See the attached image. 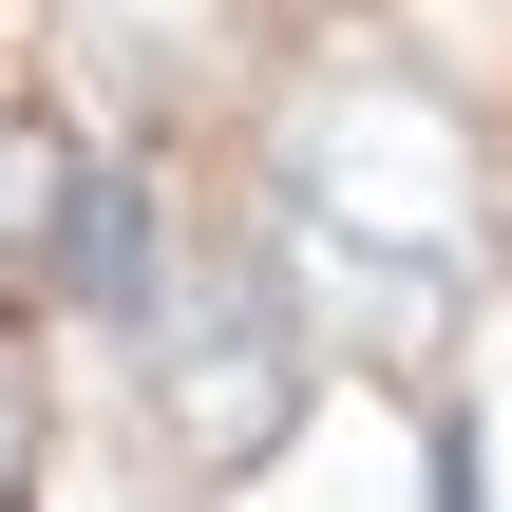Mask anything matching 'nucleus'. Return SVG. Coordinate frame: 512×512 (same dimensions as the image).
<instances>
[{"mask_svg":"<svg viewBox=\"0 0 512 512\" xmlns=\"http://www.w3.org/2000/svg\"><path fill=\"white\" fill-rule=\"evenodd\" d=\"M266 247H285L266 266L285 323H342L361 361H437L456 304H475V247H494V171H475V133L418 76H323L285 114Z\"/></svg>","mask_w":512,"mask_h":512,"instance_id":"1","label":"nucleus"},{"mask_svg":"<svg viewBox=\"0 0 512 512\" xmlns=\"http://www.w3.org/2000/svg\"><path fill=\"white\" fill-rule=\"evenodd\" d=\"M285 380H304V323H285L266 266H228V285H152V418H171L190 475L266 456V437H285Z\"/></svg>","mask_w":512,"mask_h":512,"instance_id":"2","label":"nucleus"},{"mask_svg":"<svg viewBox=\"0 0 512 512\" xmlns=\"http://www.w3.org/2000/svg\"><path fill=\"white\" fill-rule=\"evenodd\" d=\"M133 228H152V209H133V171H95V190L57 209V285H76V304H133V323H152V266H133Z\"/></svg>","mask_w":512,"mask_h":512,"instance_id":"3","label":"nucleus"},{"mask_svg":"<svg viewBox=\"0 0 512 512\" xmlns=\"http://www.w3.org/2000/svg\"><path fill=\"white\" fill-rule=\"evenodd\" d=\"M19 456H38V380L0 361V512H19Z\"/></svg>","mask_w":512,"mask_h":512,"instance_id":"4","label":"nucleus"},{"mask_svg":"<svg viewBox=\"0 0 512 512\" xmlns=\"http://www.w3.org/2000/svg\"><path fill=\"white\" fill-rule=\"evenodd\" d=\"M19 209H38V171H19V152H0V266H19Z\"/></svg>","mask_w":512,"mask_h":512,"instance_id":"5","label":"nucleus"}]
</instances>
